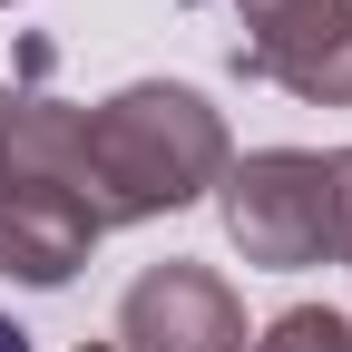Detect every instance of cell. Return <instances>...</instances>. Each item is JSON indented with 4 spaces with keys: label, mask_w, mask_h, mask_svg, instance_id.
<instances>
[{
    "label": "cell",
    "mask_w": 352,
    "mask_h": 352,
    "mask_svg": "<svg viewBox=\"0 0 352 352\" xmlns=\"http://www.w3.org/2000/svg\"><path fill=\"white\" fill-rule=\"evenodd\" d=\"M323 176H333V264H352V147H333Z\"/></svg>",
    "instance_id": "obj_7"
},
{
    "label": "cell",
    "mask_w": 352,
    "mask_h": 352,
    "mask_svg": "<svg viewBox=\"0 0 352 352\" xmlns=\"http://www.w3.org/2000/svg\"><path fill=\"white\" fill-rule=\"evenodd\" d=\"M235 59L303 108H352V0H235Z\"/></svg>",
    "instance_id": "obj_3"
},
{
    "label": "cell",
    "mask_w": 352,
    "mask_h": 352,
    "mask_svg": "<svg viewBox=\"0 0 352 352\" xmlns=\"http://www.w3.org/2000/svg\"><path fill=\"white\" fill-rule=\"evenodd\" d=\"M235 166V138L196 88L176 78H138L118 98L88 108V206L108 226H138V215H176L215 196V176Z\"/></svg>",
    "instance_id": "obj_1"
},
{
    "label": "cell",
    "mask_w": 352,
    "mask_h": 352,
    "mask_svg": "<svg viewBox=\"0 0 352 352\" xmlns=\"http://www.w3.org/2000/svg\"><path fill=\"white\" fill-rule=\"evenodd\" d=\"M118 352H245V303L215 264H147L118 294Z\"/></svg>",
    "instance_id": "obj_4"
},
{
    "label": "cell",
    "mask_w": 352,
    "mask_h": 352,
    "mask_svg": "<svg viewBox=\"0 0 352 352\" xmlns=\"http://www.w3.org/2000/svg\"><path fill=\"white\" fill-rule=\"evenodd\" d=\"M78 352H118V342H78Z\"/></svg>",
    "instance_id": "obj_9"
},
{
    "label": "cell",
    "mask_w": 352,
    "mask_h": 352,
    "mask_svg": "<svg viewBox=\"0 0 352 352\" xmlns=\"http://www.w3.org/2000/svg\"><path fill=\"white\" fill-rule=\"evenodd\" d=\"M215 215L245 264L264 274H303V264H333V176L314 147H254L215 176Z\"/></svg>",
    "instance_id": "obj_2"
},
{
    "label": "cell",
    "mask_w": 352,
    "mask_h": 352,
    "mask_svg": "<svg viewBox=\"0 0 352 352\" xmlns=\"http://www.w3.org/2000/svg\"><path fill=\"white\" fill-rule=\"evenodd\" d=\"M254 352H352V323L333 303H294V314H274L254 333Z\"/></svg>",
    "instance_id": "obj_6"
},
{
    "label": "cell",
    "mask_w": 352,
    "mask_h": 352,
    "mask_svg": "<svg viewBox=\"0 0 352 352\" xmlns=\"http://www.w3.org/2000/svg\"><path fill=\"white\" fill-rule=\"evenodd\" d=\"M0 10H10V0H0Z\"/></svg>",
    "instance_id": "obj_10"
},
{
    "label": "cell",
    "mask_w": 352,
    "mask_h": 352,
    "mask_svg": "<svg viewBox=\"0 0 352 352\" xmlns=\"http://www.w3.org/2000/svg\"><path fill=\"white\" fill-rule=\"evenodd\" d=\"M108 215L88 206L78 186H59V176H0V274L10 284H69L88 254H98Z\"/></svg>",
    "instance_id": "obj_5"
},
{
    "label": "cell",
    "mask_w": 352,
    "mask_h": 352,
    "mask_svg": "<svg viewBox=\"0 0 352 352\" xmlns=\"http://www.w3.org/2000/svg\"><path fill=\"white\" fill-rule=\"evenodd\" d=\"M0 352H30V333H20V323H10V314H0Z\"/></svg>",
    "instance_id": "obj_8"
}]
</instances>
